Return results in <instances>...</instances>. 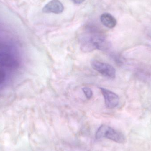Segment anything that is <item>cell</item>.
Listing matches in <instances>:
<instances>
[{
    "label": "cell",
    "mask_w": 151,
    "mask_h": 151,
    "mask_svg": "<svg viewBox=\"0 0 151 151\" xmlns=\"http://www.w3.org/2000/svg\"><path fill=\"white\" fill-rule=\"evenodd\" d=\"M91 65L95 70L104 76L110 79L115 78L116 76V70L111 65L96 60L91 61Z\"/></svg>",
    "instance_id": "obj_3"
},
{
    "label": "cell",
    "mask_w": 151,
    "mask_h": 151,
    "mask_svg": "<svg viewBox=\"0 0 151 151\" xmlns=\"http://www.w3.org/2000/svg\"><path fill=\"white\" fill-rule=\"evenodd\" d=\"M81 49L82 51L89 52L95 50H108L111 43L105 36L95 27H88L80 37Z\"/></svg>",
    "instance_id": "obj_1"
},
{
    "label": "cell",
    "mask_w": 151,
    "mask_h": 151,
    "mask_svg": "<svg viewBox=\"0 0 151 151\" xmlns=\"http://www.w3.org/2000/svg\"><path fill=\"white\" fill-rule=\"evenodd\" d=\"M100 19L104 26L110 29L114 28L117 25V19L110 13H103L100 16Z\"/></svg>",
    "instance_id": "obj_7"
},
{
    "label": "cell",
    "mask_w": 151,
    "mask_h": 151,
    "mask_svg": "<svg viewBox=\"0 0 151 151\" xmlns=\"http://www.w3.org/2000/svg\"><path fill=\"white\" fill-rule=\"evenodd\" d=\"M85 1V0H71L73 2L76 4H81Z\"/></svg>",
    "instance_id": "obj_9"
},
{
    "label": "cell",
    "mask_w": 151,
    "mask_h": 151,
    "mask_svg": "<svg viewBox=\"0 0 151 151\" xmlns=\"http://www.w3.org/2000/svg\"><path fill=\"white\" fill-rule=\"evenodd\" d=\"M18 62L13 54L6 50L0 51V65L13 68L17 65Z\"/></svg>",
    "instance_id": "obj_5"
},
{
    "label": "cell",
    "mask_w": 151,
    "mask_h": 151,
    "mask_svg": "<svg viewBox=\"0 0 151 151\" xmlns=\"http://www.w3.org/2000/svg\"><path fill=\"white\" fill-rule=\"evenodd\" d=\"M64 9V7L59 0H52L46 4L42 9V12L46 13L59 14Z\"/></svg>",
    "instance_id": "obj_6"
},
{
    "label": "cell",
    "mask_w": 151,
    "mask_h": 151,
    "mask_svg": "<svg viewBox=\"0 0 151 151\" xmlns=\"http://www.w3.org/2000/svg\"><path fill=\"white\" fill-rule=\"evenodd\" d=\"M99 89L104 99L106 107L109 109H113L117 107L119 102V96L107 89L103 88H99Z\"/></svg>",
    "instance_id": "obj_4"
},
{
    "label": "cell",
    "mask_w": 151,
    "mask_h": 151,
    "mask_svg": "<svg viewBox=\"0 0 151 151\" xmlns=\"http://www.w3.org/2000/svg\"><path fill=\"white\" fill-rule=\"evenodd\" d=\"M82 90L87 99H90L92 98L93 92L90 88L88 87H84L83 88Z\"/></svg>",
    "instance_id": "obj_8"
},
{
    "label": "cell",
    "mask_w": 151,
    "mask_h": 151,
    "mask_svg": "<svg viewBox=\"0 0 151 151\" xmlns=\"http://www.w3.org/2000/svg\"><path fill=\"white\" fill-rule=\"evenodd\" d=\"M96 139L105 138L118 143L123 144L126 142L125 136L119 131L107 125L100 126L96 134Z\"/></svg>",
    "instance_id": "obj_2"
}]
</instances>
